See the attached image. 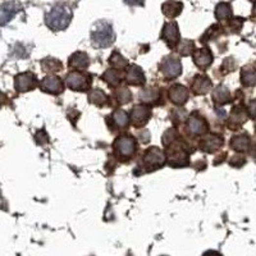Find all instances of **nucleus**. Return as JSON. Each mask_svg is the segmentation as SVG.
Wrapping results in <instances>:
<instances>
[{
	"label": "nucleus",
	"mask_w": 256,
	"mask_h": 256,
	"mask_svg": "<svg viewBox=\"0 0 256 256\" xmlns=\"http://www.w3.org/2000/svg\"><path fill=\"white\" fill-rule=\"evenodd\" d=\"M187 128L192 135H204L208 131V122L199 114H192L187 120Z\"/></svg>",
	"instance_id": "obj_12"
},
{
	"label": "nucleus",
	"mask_w": 256,
	"mask_h": 256,
	"mask_svg": "<svg viewBox=\"0 0 256 256\" xmlns=\"http://www.w3.org/2000/svg\"><path fill=\"white\" fill-rule=\"evenodd\" d=\"M178 132L174 130V128H169V130L166 131V133L163 135V143L166 146L172 145L174 142L175 140L178 139Z\"/></svg>",
	"instance_id": "obj_34"
},
{
	"label": "nucleus",
	"mask_w": 256,
	"mask_h": 256,
	"mask_svg": "<svg viewBox=\"0 0 256 256\" xmlns=\"http://www.w3.org/2000/svg\"><path fill=\"white\" fill-rule=\"evenodd\" d=\"M247 120V112L246 109H243L242 107H236L232 109L230 112V115L228 118V126L229 128H238V127L242 126L245 122Z\"/></svg>",
	"instance_id": "obj_17"
},
{
	"label": "nucleus",
	"mask_w": 256,
	"mask_h": 256,
	"mask_svg": "<svg viewBox=\"0 0 256 256\" xmlns=\"http://www.w3.org/2000/svg\"><path fill=\"white\" fill-rule=\"evenodd\" d=\"M17 12H18V7L14 1H8L0 5V26L9 22L16 16Z\"/></svg>",
	"instance_id": "obj_19"
},
{
	"label": "nucleus",
	"mask_w": 256,
	"mask_h": 256,
	"mask_svg": "<svg viewBox=\"0 0 256 256\" xmlns=\"http://www.w3.org/2000/svg\"><path fill=\"white\" fill-rule=\"evenodd\" d=\"M69 67L76 69H86L90 64V58L86 53L77 52L69 57Z\"/></svg>",
	"instance_id": "obj_21"
},
{
	"label": "nucleus",
	"mask_w": 256,
	"mask_h": 256,
	"mask_svg": "<svg viewBox=\"0 0 256 256\" xmlns=\"http://www.w3.org/2000/svg\"><path fill=\"white\" fill-rule=\"evenodd\" d=\"M242 23H243V20H241V18H234V20H232L229 22V28L232 32H240V29L242 28Z\"/></svg>",
	"instance_id": "obj_36"
},
{
	"label": "nucleus",
	"mask_w": 256,
	"mask_h": 256,
	"mask_svg": "<svg viewBox=\"0 0 256 256\" xmlns=\"http://www.w3.org/2000/svg\"><path fill=\"white\" fill-rule=\"evenodd\" d=\"M113 122L119 128H124L130 124V115L124 111H117L113 114Z\"/></svg>",
	"instance_id": "obj_30"
},
{
	"label": "nucleus",
	"mask_w": 256,
	"mask_h": 256,
	"mask_svg": "<svg viewBox=\"0 0 256 256\" xmlns=\"http://www.w3.org/2000/svg\"><path fill=\"white\" fill-rule=\"evenodd\" d=\"M241 81L245 86H254L256 82V72L254 65H249L246 68L242 69V75H241Z\"/></svg>",
	"instance_id": "obj_26"
},
{
	"label": "nucleus",
	"mask_w": 256,
	"mask_h": 256,
	"mask_svg": "<svg viewBox=\"0 0 256 256\" xmlns=\"http://www.w3.org/2000/svg\"><path fill=\"white\" fill-rule=\"evenodd\" d=\"M182 145H177L174 147H169L168 150V164L173 168H181V167L188 166L190 163V158H188V154L185 151L183 147H181Z\"/></svg>",
	"instance_id": "obj_6"
},
{
	"label": "nucleus",
	"mask_w": 256,
	"mask_h": 256,
	"mask_svg": "<svg viewBox=\"0 0 256 256\" xmlns=\"http://www.w3.org/2000/svg\"><path fill=\"white\" fill-rule=\"evenodd\" d=\"M142 163L143 166L147 167L150 171H151V169L160 168V167L164 166V163H166V155H164V152L160 149H158V147H150V149L146 150V152L143 154Z\"/></svg>",
	"instance_id": "obj_5"
},
{
	"label": "nucleus",
	"mask_w": 256,
	"mask_h": 256,
	"mask_svg": "<svg viewBox=\"0 0 256 256\" xmlns=\"http://www.w3.org/2000/svg\"><path fill=\"white\" fill-rule=\"evenodd\" d=\"M151 118V109L147 105H135L131 111L130 122L135 127H143Z\"/></svg>",
	"instance_id": "obj_8"
},
{
	"label": "nucleus",
	"mask_w": 256,
	"mask_h": 256,
	"mask_svg": "<svg viewBox=\"0 0 256 256\" xmlns=\"http://www.w3.org/2000/svg\"><path fill=\"white\" fill-rule=\"evenodd\" d=\"M126 81L127 84L135 85V86H142V85H145L146 78L145 75H143L142 68L136 64L130 65L126 72Z\"/></svg>",
	"instance_id": "obj_13"
},
{
	"label": "nucleus",
	"mask_w": 256,
	"mask_h": 256,
	"mask_svg": "<svg viewBox=\"0 0 256 256\" xmlns=\"http://www.w3.org/2000/svg\"><path fill=\"white\" fill-rule=\"evenodd\" d=\"M183 9V4L181 1H177V0H168L162 5L163 14L168 18H175L177 16H179Z\"/></svg>",
	"instance_id": "obj_20"
},
{
	"label": "nucleus",
	"mask_w": 256,
	"mask_h": 256,
	"mask_svg": "<svg viewBox=\"0 0 256 256\" xmlns=\"http://www.w3.org/2000/svg\"><path fill=\"white\" fill-rule=\"evenodd\" d=\"M250 145H251V140L247 135H238V136H233L230 140V147L236 151H246L249 150Z\"/></svg>",
	"instance_id": "obj_23"
},
{
	"label": "nucleus",
	"mask_w": 256,
	"mask_h": 256,
	"mask_svg": "<svg viewBox=\"0 0 256 256\" xmlns=\"http://www.w3.org/2000/svg\"><path fill=\"white\" fill-rule=\"evenodd\" d=\"M115 36L114 29L111 23L100 21L95 23V26L91 29V41L96 48H108L113 44Z\"/></svg>",
	"instance_id": "obj_2"
},
{
	"label": "nucleus",
	"mask_w": 256,
	"mask_h": 256,
	"mask_svg": "<svg viewBox=\"0 0 256 256\" xmlns=\"http://www.w3.org/2000/svg\"><path fill=\"white\" fill-rule=\"evenodd\" d=\"M213 101L218 105H223L230 101V92L224 85H219L213 91Z\"/></svg>",
	"instance_id": "obj_22"
},
{
	"label": "nucleus",
	"mask_w": 256,
	"mask_h": 256,
	"mask_svg": "<svg viewBox=\"0 0 256 256\" xmlns=\"http://www.w3.org/2000/svg\"><path fill=\"white\" fill-rule=\"evenodd\" d=\"M42 68L46 72H58L62 69V63L59 62L58 59L56 58H46L41 62Z\"/></svg>",
	"instance_id": "obj_31"
},
{
	"label": "nucleus",
	"mask_w": 256,
	"mask_h": 256,
	"mask_svg": "<svg viewBox=\"0 0 256 256\" xmlns=\"http://www.w3.org/2000/svg\"><path fill=\"white\" fill-rule=\"evenodd\" d=\"M202 256H222V255L219 253H217V251H208V253H205Z\"/></svg>",
	"instance_id": "obj_39"
},
{
	"label": "nucleus",
	"mask_w": 256,
	"mask_h": 256,
	"mask_svg": "<svg viewBox=\"0 0 256 256\" xmlns=\"http://www.w3.org/2000/svg\"><path fill=\"white\" fill-rule=\"evenodd\" d=\"M160 71L164 75V77L168 80L178 77L182 72V64L177 57L169 56L163 59L162 64H160Z\"/></svg>",
	"instance_id": "obj_4"
},
{
	"label": "nucleus",
	"mask_w": 256,
	"mask_h": 256,
	"mask_svg": "<svg viewBox=\"0 0 256 256\" xmlns=\"http://www.w3.org/2000/svg\"><path fill=\"white\" fill-rule=\"evenodd\" d=\"M230 164L234 167H242L245 163H246V159L243 158L242 155H234L232 159H230Z\"/></svg>",
	"instance_id": "obj_37"
},
{
	"label": "nucleus",
	"mask_w": 256,
	"mask_h": 256,
	"mask_svg": "<svg viewBox=\"0 0 256 256\" xmlns=\"http://www.w3.org/2000/svg\"><path fill=\"white\" fill-rule=\"evenodd\" d=\"M101 78H103L107 84L111 85V86H117V85H119L120 81H122V75H120V72L118 71V69L112 68L105 71V73Z\"/></svg>",
	"instance_id": "obj_27"
},
{
	"label": "nucleus",
	"mask_w": 256,
	"mask_h": 256,
	"mask_svg": "<svg viewBox=\"0 0 256 256\" xmlns=\"http://www.w3.org/2000/svg\"><path fill=\"white\" fill-rule=\"evenodd\" d=\"M194 62L200 69H206L213 63V54L208 48H201L194 52Z\"/></svg>",
	"instance_id": "obj_14"
},
{
	"label": "nucleus",
	"mask_w": 256,
	"mask_h": 256,
	"mask_svg": "<svg viewBox=\"0 0 256 256\" xmlns=\"http://www.w3.org/2000/svg\"><path fill=\"white\" fill-rule=\"evenodd\" d=\"M218 33H221V27L211 26L210 28H209L208 31L204 33V36L201 37V41L206 42V41H209L210 39H214V37H217L218 36Z\"/></svg>",
	"instance_id": "obj_35"
},
{
	"label": "nucleus",
	"mask_w": 256,
	"mask_h": 256,
	"mask_svg": "<svg viewBox=\"0 0 256 256\" xmlns=\"http://www.w3.org/2000/svg\"><path fill=\"white\" fill-rule=\"evenodd\" d=\"M72 10L67 5L58 4L46 14L45 22L53 31H62L69 26L72 21Z\"/></svg>",
	"instance_id": "obj_1"
},
{
	"label": "nucleus",
	"mask_w": 256,
	"mask_h": 256,
	"mask_svg": "<svg viewBox=\"0 0 256 256\" xmlns=\"http://www.w3.org/2000/svg\"><path fill=\"white\" fill-rule=\"evenodd\" d=\"M88 101L94 105H97V107H104V105L108 104V96L103 90L95 88L88 95Z\"/></svg>",
	"instance_id": "obj_25"
},
{
	"label": "nucleus",
	"mask_w": 256,
	"mask_h": 256,
	"mask_svg": "<svg viewBox=\"0 0 256 256\" xmlns=\"http://www.w3.org/2000/svg\"><path fill=\"white\" fill-rule=\"evenodd\" d=\"M232 16V8L228 3H219L215 8V17L218 21H227Z\"/></svg>",
	"instance_id": "obj_28"
},
{
	"label": "nucleus",
	"mask_w": 256,
	"mask_h": 256,
	"mask_svg": "<svg viewBox=\"0 0 256 256\" xmlns=\"http://www.w3.org/2000/svg\"><path fill=\"white\" fill-rule=\"evenodd\" d=\"M40 87H41L42 91H45V92H49V94H54V95L60 94V92L64 90L63 81L56 75L45 76V77L42 78Z\"/></svg>",
	"instance_id": "obj_9"
},
{
	"label": "nucleus",
	"mask_w": 256,
	"mask_h": 256,
	"mask_svg": "<svg viewBox=\"0 0 256 256\" xmlns=\"http://www.w3.org/2000/svg\"><path fill=\"white\" fill-rule=\"evenodd\" d=\"M177 45H178L177 52H178L181 56H190V54H194L195 44L191 40H183V41L178 42Z\"/></svg>",
	"instance_id": "obj_32"
},
{
	"label": "nucleus",
	"mask_w": 256,
	"mask_h": 256,
	"mask_svg": "<svg viewBox=\"0 0 256 256\" xmlns=\"http://www.w3.org/2000/svg\"><path fill=\"white\" fill-rule=\"evenodd\" d=\"M223 146V137L219 135H209L200 142V149L205 152H214Z\"/></svg>",
	"instance_id": "obj_15"
},
{
	"label": "nucleus",
	"mask_w": 256,
	"mask_h": 256,
	"mask_svg": "<svg viewBox=\"0 0 256 256\" xmlns=\"http://www.w3.org/2000/svg\"><path fill=\"white\" fill-rule=\"evenodd\" d=\"M91 76L80 73V72H71L65 78V84L71 90L87 91L91 86Z\"/></svg>",
	"instance_id": "obj_3"
},
{
	"label": "nucleus",
	"mask_w": 256,
	"mask_h": 256,
	"mask_svg": "<svg viewBox=\"0 0 256 256\" xmlns=\"http://www.w3.org/2000/svg\"><path fill=\"white\" fill-rule=\"evenodd\" d=\"M36 85V77L32 73H21L14 78V87L18 92H27L32 90Z\"/></svg>",
	"instance_id": "obj_11"
},
{
	"label": "nucleus",
	"mask_w": 256,
	"mask_h": 256,
	"mask_svg": "<svg viewBox=\"0 0 256 256\" xmlns=\"http://www.w3.org/2000/svg\"><path fill=\"white\" fill-rule=\"evenodd\" d=\"M3 103H4V95L0 92V105L3 104Z\"/></svg>",
	"instance_id": "obj_40"
},
{
	"label": "nucleus",
	"mask_w": 256,
	"mask_h": 256,
	"mask_svg": "<svg viewBox=\"0 0 256 256\" xmlns=\"http://www.w3.org/2000/svg\"><path fill=\"white\" fill-rule=\"evenodd\" d=\"M114 149L120 156L130 158L133 155V152L136 151V140L130 135L119 136L114 141Z\"/></svg>",
	"instance_id": "obj_7"
},
{
	"label": "nucleus",
	"mask_w": 256,
	"mask_h": 256,
	"mask_svg": "<svg viewBox=\"0 0 256 256\" xmlns=\"http://www.w3.org/2000/svg\"><path fill=\"white\" fill-rule=\"evenodd\" d=\"M126 3L130 5H142L143 0H126Z\"/></svg>",
	"instance_id": "obj_38"
},
{
	"label": "nucleus",
	"mask_w": 256,
	"mask_h": 256,
	"mask_svg": "<svg viewBox=\"0 0 256 256\" xmlns=\"http://www.w3.org/2000/svg\"><path fill=\"white\" fill-rule=\"evenodd\" d=\"M109 63L114 67V69H120L124 68L128 65V60L126 58H123V56H120L119 53H113V56L109 58Z\"/></svg>",
	"instance_id": "obj_33"
},
{
	"label": "nucleus",
	"mask_w": 256,
	"mask_h": 256,
	"mask_svg": "<svg viewBox=\"0 0 256 256\" xmlns=\"http://www.w3.org/2000/svg\"><path fill=\"white\" fill-rule=\"evenodd\" d=\"M169 99L173 104L183 105L188 100V90L183 85H174L169 88Z\"/></svg>",
	"instance_id": "obj_16"
},
{
	"label": "nucleus",
	"mask_w": 256,
	"mask_h": 256,
	"mask_svg": "<svg viewBox=\"0 0 256 256\" xmlns=\"http://www.w3.org/2000/svg\"><path fill=\"white\" fill-rule=\"evenodd\" d=\"M179 29L178 25L175 22H168L164 25L162 31V39L168 44V46L173 48L179 42Z\"/></svg>",
	"instance_id": "obj_10"
},
{
	"label": "nucleus",
	"mask_w": 256,
	"mask_h": 256,
	"mask_svg": "<svg viewBox=\"0 0 256 256\" xmlns=\"http://www.w3.org/2000/svg\"><path fill=\"white\" fill-rule=\"evenodd\" d=\"M114 96L117 99V101L119 104H127V103H130L132 100V94H131V91L128 90L127 87H118L117 90L114 91Z\"/></svg>",
	"instance_id": "obj_29"
},
{
	"label": "nucleus",
	"mask_w": 256,
	"mask_h": 256,
	"mask_svg": "<svg viewBox=\"0 0 256 256\" xmlns=\"http://www.w3.org/2000/svg\"><path fill=\"white\" fill-rule=\"evenodd\" d=\"M160 92L156 87H147L140 92V100L145 104H155L159 100Z\"/></svg>",
	"instance_id": "obj_24"
},
{
	"label": "nucleus",
	"mask_w": 256,
	"mask_h": 256,
	"mask_svg": "<svg viewBox=\"0 0 256 256\" xmlns=\"http://www.w3.org/2000/svg\"><path fill=\"white\" fill-rule=\"evenodd\" d=\"M211 88V81L208 76L198 75L192 81V91L196 95H205Z\"/></svg>",
	"instance_id": "obj_18"
}]
</instances>
